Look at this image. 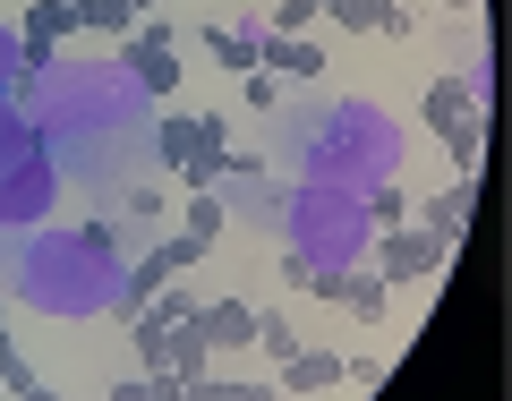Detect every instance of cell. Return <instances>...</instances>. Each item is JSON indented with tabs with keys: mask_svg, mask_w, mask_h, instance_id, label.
<instances>
[{
	"mask_svg": "<svg viewBox=\"0 0 512 401\" xmlns=\"http://www.w3.org/2000/svg\"><path fill=\"white\" fill-rule=\"evenodd\" d=\"M9 94L35 111L43 154L69 163L77 180L137 171V154H128V146H154V128H146V103H154V94L137 86L120 60H69V69H52V77H18Z\"/></svg>",
	"mask_w": 512,
	"mask_h": 401,
	"instance_id": "6da1fadb",
	"label": "cell"
},
{
	"mask_svg": "<svg viewBox=\"0 0 512 401\" xmlns=\"http://www.w3.org/2000/svg\"><path fill=\"white\" fill-rule=\"evenodd\" d=\"M402 171V120L359 94L342 103H308L282 120V180H325V188H376Z\"/></svg>",
	"mask_w": 512,
	"mask_h": 401,
	"instance_id": "7a4b0ae2",
	"label": "cell"
},
{
	"mask_svg": "<svg viewBox=\"0 0 512 401\" xmlns=\"http://www.w3.org/2000/svg\"><path fill=\"white\" fill-rule=\"evenodd\" d=\"M120 248H94L86 231H26V239H9V256H0V282L26 299V308H43V316H111V299H120Z\"/></svg>",
	"mask_w": 512,
	"mask_h": 401,
	"instance_id": "3957f363",
	"label": "cell"
},
{
	"mask_svg": "<svg viewBox=\"0 0 512 401\" xmlns=\"http://www.w3.org/2000/svg\"><path fill=\"white\" fill-rule=\"evenodd\" d=\"M274 239H282L291 256H308V274H350V265H367V248H376V222H367V197H359V188L291 180Z\"/></svg>",
	"mask_w": 512,
	"mask_h": 401,
	"instance_id": "277c9868",
	"label": "cell"
},
{
	"mask_svg": "<svg viewBox=\"0 0 512 401\" xmlns=\"http://www.w3.org/2000/svg\"><path fill=\"white\" fill-rule=\"evenodd\" d=\"M154 163H180L188 188H214L222 171H231L222 120H214V111H205V120H163V128H154Z\"/></svg>",
	"mask_w": 512,
	"mask_h": 401,
	"instance_id": "5b68a950",
	"label": "cell"
},
{
	"mask_svg": "<svg viewBox=\"0 0 512 401\" xmlns=\"http://www.w3.org/2000/svg\"><path fill=\"white\" fill-rule=\"evenodd\" d=\"M52 205H60V163L52 154H26V163L0 171V231H35Z\"/></svg>",
	"mask_w": 512,
	"mask_h": 401,
	"instance_id": "8992f818",
	"label": "cell"
},
{
	"mask_svg": "<svg viewBox=\"0 0 512 401\" xmlns=\"http://www.w3.org/2000/svg\"><path fill=\"white\" fill-rule=\"evenodd\" d=\"M376 256V274L384 282H436L444 274V256H453V239H436V231H402V222H393V231H384V248H367Z\"/></svg>",
	"mask_w": 512,
	"mask_h": 401,
	"instance_id": "52a82bcc",
	"label": "cell"
},
{
	"mask_svg": "<svg viewBox=\"0 0 512 401\" xmlns=\"http://www.w3.org/2000/svg\"><path fill=\"white\" fill-rule=\"evenodd\" d=\"M77 26H86V0H35V9H26V77H52L60 69V35H77Z\"/></svg>",
	"mask_w": 512,
	"mask_h": 401,
	"instance_id": "ba28073f",
	"label": "cell"
},
{
	"mask_svg": "<svg viewBox=\"0 0 512 401\" xmlns=\"http://www.w3.org/2000/svg\"><path fill=\"white\" fill-rule=\"evenodd\" d=\"M308 291L333 299V308H350L359 325H376V316H384V274H367V265H350V274H316Z\"/></svg>",
	"mask_w": 512,
	"mask_h": 401,
	"instance_id": "9c48e42d",
	"label": "cell"
},
{
	"mask_svg": "<svg viewBox=\"0 0 512 401\" xmlns=\"http://www.w3.org/2000/svg\"><path fill=\"white\" fill-rule=\"evenodd\" d=\"M325 18H342V35H393L410 43V9H393V0H316Z\"/></svg>",
	"mask_w": 512,
	"mask_h": 401,
	"instance_id": "30bf717a",
	"label": "cell"
},
{
	"mask_svg": "<svg viewBox=\"0 0 512 401\" xmlns=\"http://www.w3.org/2000/svg\"><path fill=\"white\" fill-rule=\"evenodd\" d=\"M256 69H274V77H325V52H316L308 35H274V26H265V43H256Z\"/></svg>",
	"mask_w": 512,
	"mask_h": 401,
	"instance_id": "8fae6325",
	"label": "cell"
},
{
	"mask_svg": "<svg viewBox=\"0 0 512 401\" xmlns=\"http://www.w3.org/2000/svg\"><path fill=\"white\" fill-rule=\"evenodd\" d=\"M197 333L214 350H248L256 342V308H248V299H214V308H197Z\"/></svg>",
	"mask_w": 512,
	"mask_h": 401,
	"instance_id": "7c38bea8",
	"label": "cell"
},
{
	"mask_svg": "<svg viewBox=\"0 0 512 401\" xmlns=\"http://www.w3.org/2000/svg\"><path fill=\"white\" fill-rule=\"evenodd\" d=\"M26 154H43V128H35V111H26L18 94H0V171L26 163Z\"/></svg>",
	"mask_w": 512,
	"mask_h": 401,
	"instance_id": "4fadbf2b",
	"label": "cell"
},
{
	"mask_svg": "<svg viewBox=\"0 0 512 401\" xmlns=\"http://www.w3.org/2000/svg\"><path fill=\"white\" fill-rule=\"evenodd\" d=\"M444 154H453L461 180H478V163H487V111H461V120H444Z\"/></svg>",
	"mask_w": 512,
	"mask_h": 401,
	"instance_id": "5bb4252c",
	"label": "cell"
},
{
	"mask_svg": "<svg viewBox=\"0 0 512 401\" xmlns=\"http://www.w3.org/2000/svg\"><path fill=\"white\" fill-rule=\"evenodd\" d=\"M256 43H265V18H239V26H205V52L231 60V69H256Z\"/></svg>",
	"mask_w": 512,
	"mask_h": 401,
	"instance_id": "9a60e30c",
	"label": "cell"
},
{
	"mask_svg": "<svg viewBox=\"0 0 512 401\" xmlns=\"http://www.w3.org/2000/svg\"><path fill=\"white\" fill-rule=\"evenodd\" d=\"M470 214H478V180H453L436 205H427V231H436V239H461V231H470Z\"/></svg>",
	"mask_w": 512,
	"mask_h": 401,
	"instance_id": "2e32d148",
	"label": "cell"
},
{
	"mask_svg": "<svg viewBox=\"0 0 512 401\" xmlns=\"http://www.w3.org/2000/svg\"><path fill=\"white\" fill-rule=\"evenodd\" d=\"M282 384H291V393H333V384H350V367H342V359H308V350H291V359H282Z\"/></svg>",
	"mask_w": 512,
	"mask_h": 401,
	"instance_id": "e0dca14e",
	"label": "cell"
},
{
	"mask_svg": "<svg viewBox=\"0 0 512 401\" xmlns=\"http://www.w3.org/2000/svg\"><path fill=\"white\" fill-rule=\"evenodd\" d=\"M222 222H231V214H222V197H214V188H197V197H188V214H180V231L214 248V239H222Z\"/></svg>",
	"mask_w": 512,
	"mask_h": 401,
	"instance_id": "ac0fdd59",
	"label": "cell"
},
{
	"mask_svg": "<svg viewBox=\"0 0 512 401\" xmlns=\"http://www.w3.org/2000/svg\"><path fill=\"white\" fill-rule=\"evenodd\" d=\"M120 222L137 239H154V222H163V188H146V180H128V205H120Z\"/></svg>",
	"mask_w": 512,
	"mask_h": 401,
	"instance_id": "d6986e66",
	"label": "cell"
},
{
	"mask_svg": "<svg viewBox=\"0 0 512 401\" xmlns=\"http://www.w3.org/2000/svg\"><path fill=\"white\" fill-rule=\"evenodd\" d=\"M94 35H137V0H86Z\"/></svg>",
	"mask_w": 512,
	"mask_h": 401,
	"instance_id": "ffe728a7",
	"label": "cell"
},
{
	"mask_svg": "<svg viewBox=\"0 0 512 401\" xmlns=\"http://www.w3.org/2000/svg\"><path fill=\"white\" fill-rule=\"evenodd\" d=\"M410 214V197H402V180H376L367 188V222H376V231H393V222Z\"/></svg>",
	"mask_w": 512,
	"mask_h": 401,
	"instance_id": "44dd1931",
	"label": "cell"
},
{
	"mask_svg": "<svg viewBox=\"0 0 512 401\" xmlns=\"http://www.w3.org/2000/svg\"><path fill=\"white\" fill-rule=\"evenodd\" d=\"M248 350H265V359L282 367V359H291V350H299V333L282 325V316H256V342H248Z\"/></svg>",
	"mask_w": 512,
	"mask_h": 401,
	"instance_id": "7402d4cb",
	"label": "cell"
},
{
	"mask_svg": "<svg viewBox=\"0 0 512 401\" xmlns=\"http://www.w3.org/2000/svg\"><path fill=\"white\" fill-rule=\"evenodd\" d=\"M18 77H26V35H18L9 18H0V94L18 86Z\"/></svg>",
	"mask_w": 512,
	"mask_h": 401,
	"instance_id": "603a6c76",
	"label": "cell"
},
{
	"mask_svg": "<svg viewBox=\"0 0 512 401\" xmlns=\"http://www.w3.org/2000/svg\"><path fill=\"white\" fill-rule=\"evenodd\" d=\"M0 393H35V367H26L9 342H0Z\"/></svg>",
	"mask_w": 512,
	"mask_h": 401,
	"instance_id": "cb8c5ba5",
	"label": "cell"
},
{
	"mask_svg": "<svg viewBox=\"0 0 512 401\" xmlns=\"http://www.w3.org/2000/svg\"><path fill=\"white\" fill-rule=\"evenodd\" d=\"M316 18H325L316 0H282V9H274V35H299V26H316Z\"/></svg>",
	"mask_w": 512,
	"mask_h": 401,
	"instance_id": "d4e9b609",
	"label": "cell"
},
{
	"mask_svg": "<svg viewBox=\"0 0 512 401\" xmlns=\"http://www.w3.org/2000/svg\"><path fill=\"white\" fill-rule=\"evenodd\" d=\"M282 103V86H274V69H248V111H274Z\"/></svg>",
	"mask_w": 512,
	"mask_h": 401,
	"instance_id": "484cf974",
	"label": "cell"
},
{
	"mask_svg": "<svg viewBox=\"0 0 512 401\" xmlns=\"http://www.w3.org/2000/svg\"><path fill=\"white\" fill-rule=\"evenodd\" d=\"M137 9H154V0H137Z\"/></svg>",
	"mask_w": 512,
	"mask_h": 401,
	"instance_id": "4316f807",
	"label": "cell"
}]
</instances>
